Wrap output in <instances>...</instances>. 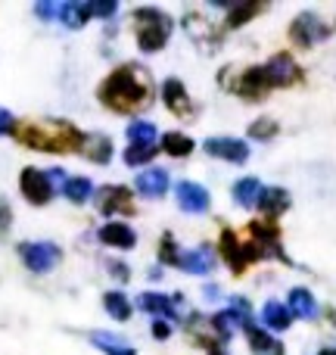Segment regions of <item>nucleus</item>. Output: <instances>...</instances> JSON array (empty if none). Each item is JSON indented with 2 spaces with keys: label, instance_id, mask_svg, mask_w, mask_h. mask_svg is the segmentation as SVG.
I'll list each match as a JSON object with an SVG mask.
<instances>
[{
  "label": "nucleus",
  "instance_id": "1",
  "mask_svg": "<svg viewBox=\"0 0 336 355\" xmlns=\"http://www.w3.org/2000/svg\"><path fill=\"white\" fill-rule=\"evenodd\" d=\"M100 100L106 110L112 112H137L143 106H150L153 100V85H150L147 72L137 66H118L112 75H106V81L100 85Z\"/></svg>",
  "mask_w": 336,
  "mask_h": 355
},
{
  "label": "nucleus",
  "instance_id": "2",
  "mask_svg": "<svg viewBox=\"0 0 336 355\" xmlns=\"http://www.w3.org/2000/svg\"><path fill=\"white\" fill-rule=\"evenodd\" d=\"M12 137L31 150H41V153H72V150H81V144H85V135L69 122H50V125L19 122Z\"/></svg>",
  "mask_w": 336,
  "mask_h": 355
},
{
  "label": "nucleus",
  "instance_id": "3",
  "mask_svg": "<svg viewBox=\"0 0 336 355\" xmlns=\"http://www.w3.org/2000/svg\"><path fill=\"white\" fill-rule=\"evenodd\" d=\"M134 35H137V47L143 53H156L168 44L171 35V16L156 6H141L134 10Z\"/></svg>",
  "mask_w": 336,
  "mask_h": 355
},
{
  "label": "nucleus",
  "instance_id": "4",
  "mask_svg": "<svg viewBox=\"0 0 336 355\" xmlns=\"http://www.w3.org/2000/svg\"><path fill=\"white\" fill-rule=\"evenodd\" d=\"M221 256H224V262L231 265L233 275H243V268L249 262H256V259H265V246H258V243L243 246L237 240V234L224 227V231H221Z\"/></svg>",
  "mask_w": 336,
  "mask_h": 355
},
{
  "label": "nucleus",
  "instance_id": "5",
  "mask_svg": "<svg viewBox=\"0 0 336 355\" xmlns=\"http://www.w3.org/2000/svg\"><path fill=\"white\" fill-rule=\"evenodd\" d=\"M19 190H22V196L31 202V206H44V202H50V196H53V184H50V175L41 172V168H22V175H19Z\"/></svg>",
  "mask_w": 336,
  "mask_h": 355
},
{
  "label": "nucleus",
  "instance_id": "6",
  "mask_svg": "<svg viewBox=\"0 0 336 355\" xmlns=\"http://www.w3.org/2000/svg\"><path fill=\"white\" fill-rule=\"evenodd\" d=\"M19 256H22V262L28 271L44 275V271H50L56 262H60L62 252L56 243H22L19 246Z\"/></svg>",
  "mask_w": 336,
  "mask_h": 355
},
{
  "label": "nucleus",
  "instance_id": "7",
  "mask_svg": "<svg viewBox=\"0 0 336 355\" xmlns=\"http://www.w3.org/2000/svg\"><path fill=\"white\" fill-rule=\"evenodd\" d=\"M321 37H327V25L321 22L315 12H299V16L293 19V25H290V41H293L296 47H312Z\"/></svg>",
  "mask_w": 336,
  "mask_h": 355
},
{
  "label": "nucleus",
  "instance_id": "8",
  "mask_svg": "<svg viewBox=\"0 0 336 355\" xmlns=\"http://www.w3.org/2000/svg\"><path fill=\"white\" fill-rule=\"evenodd\" d=\"M271 87H274V85H271L265 66H252V69H246V72L240 75V81L233 85V94H237V97H243L246 103H256V100H262Z\"/></svg>",
  "mask_w": 336,
  "mask_h": 355
},
{
  "label": "nucleus",
  "instance_id": "9",
  "mask_svg": "<svg viewBox=\"0 0 336 355\" xmlns=\"http://www.w3.org/2000/svg\"><path fill=\"white\" fill-rule=\"evenodd\" d=\"M97 206L103 215H131L134 212V202H131V190L122 184H109L97 193Z\"/></svg>",
  "mask_w": 336,
  "mask_h": 355
},
{
  "label": "nucleus",
  "instance_id": "10",
  "mask_svg": "<svg viewBox=\"0 0 336 355\" xmlns=\"http://www.w3.org/2000/svg\"><path fill=\"white\" fill-rule=\"evenodd\" d=\"M265 72H268V78H271V85L274 87H290V85H296V81L302 78V69L296 66V60L290 53L271 56V60L265 62Z\"/></svg>",
  "mask_w": 336,
  "mask_h": 355
},
{
  "label": "nucleus",
  "instance_id": "11",
  "mask_svg": "<svg viewBox=\"0 0 336 355\" xmlns=\"http://www.w3.org/2000/svg\"><path fill=\"white\" fill-rule=\"evenodd\" d=\"M206 153L215 156V159H224V162H246L249 159L246 141H237V137H209Z\"/></svg>",
  "mask_w": 336,
  "mask_h": 355
},
{
  "label": "nucleus",
  "instance_id": "12",
  "mask_svg": "<svg viewBox=\"0 0 336 355\" xmlns=\"http://www.w3.org/2000/svg\"><path fill=\"white\" fill-rule=\"evenodd\" d=\"M175 196L184 212H206L209 209V190L196 181H181L175 187Z\"/></svg>",
  "mask_w": 336,
  "mask_h": 355
},
{
  "label": "nucleus",
  "instance_id": "13",
  "mask_svg": "<svg viewBox=\"0 0 336 355\" xmlns=\"http://www.w3.org/2000/svg\"><path fill=\"white\" fill-rule=\"evenodd\" d=\"M100 243L112 246V250H131L137 243V234L125 221H109V225L100 227Z\"/></svg>",
  "mask_w": 336,
  "mask_h": 355
},
{
  "label": "nucleus",
  "instance_id": "14",
  "mask_svg": "<svg viewBox=\"0 0 336 355\" xmlns=\"http://www.w3.org/2000/svg\"><path fill=\"white\" fill-rule=\"evenodd\" d=\"M162 100H166V106L175 116H190V97H187V87L181 85L177 78H168L166 85H162Z\"/></svg>",
  "mask_w": 336,
  "mask_h": 355
},
{
  "label": "nucleus",
  "instance_id": "15",
  "mask_svg": "<svg viewBox=\"0 0 336 355\" xmlns=\"http://www.w3.org/2000/svg\"><path fill=\"white\" fill-rule=\"evenodd\" d=\"M246 340H249L256 355H283L281 340H274L268 331H262V327H256V324H246Z\"/></svg>",
  "mask_w": 336,
  "mask_h": 355
},
{
  "label": "nucleus",
  "instance_id": "16",
  "mask_svg": "<svg viewBox=\"0 0 336 355\" xmlns=\"http://www.w3.org/2000/svg\"><path fill=\"white\" fill-rule=\"evenodd\" d=\"M287 309H290V315H296V318H315L318 302H315L312 290L293 287V290H290V296H287Z\"/></svg>",
  "mask_w": 336,
  "mask_h": 355
},
{
  "label": "nucleus",
  "instance_id": "17",
  "mask_svg": "<svg viewBox=\"0 0 336 355\" xmlns=\"http://www.w3.org/2000/svg\"><path fill=\"white\" fill-rule=\"evenodd\" d=\"M81 153L91 162H97V166H106L112 159V141L106 135H87L85 144H81Z\"/></svg>",
  "mask_w": 336,
  "mask_h": 355
},
{
  "label": "nucleus",
  "instance_id": "18",
  "mask_svg": "<svg viewBox=\"0 0 336 355\" xmlns=\"http://www.w3.org/2000/svg\"><path fill=\"white\" fill-rule=\"evenodd\" d=\"M258 206H262V212L268 215V218H277L281 212H287L290 209V193L287 190H281V187H262Z\"/></svg>",
  "mask_w": 336,
  "mask_h": 355
},
{
  "label": "nucleus",
  "instance_id": "19",
  "mask_svg": "<svg viewBox=\"0 0 336 355\" xmlns=\"http://www.w3.org/2000/svg\"><path fill=\"white\" fill-rule=\"evenodd\" d=\"M181 268L190 271V275H209L215 268V252L209 246H200V250H190L187 256H181Z\"/></svg>",
  "mask_w": 336,
  "mask_h": 355
},
{
  "label": "nucleus",
  "instance_id": "20",
  "mask_svg": "<svg viewBox=\"0 0 336 355\" xmlns=\"http://www.w3.org/2000/svg\"><path fill=\"white\" fill-rule=\"evenodd\" d=\"M168 190V172L162 168H147L137 175V193L143 196H162Z\"/></svg>",
  "mask_w": 336,
  "mask_h": 355
},
{
  "label": "nucleus",
  "instance_id": "21",
  "mask_svg": "<svg viewBox=\"0 0 336 355\" xmlns=\"http://www.w3.org/2000/svg\"><path fill=\"white\" fill-rule=\"evenodd\" d=\"M181 300V296H162V293H143L141 300H137V306L143 309V312H153V315H162V318H175V302Z\"/></svg>",
  "mask_w": 336,
  "mask_h": 355
},
{
  "label": "nucleus",
  "instance_id": "22",
  "mask_svg": "<svg viewBox=\"0 0 336 355\" xmlns=\"http://www.w3.org/2000/svg\"><path fill=\"white\" fill-rule=\"evenodd\" d=\"M262 321H265V327H271V331H287L290 321H293V315H290V309L283 306V302L271 300L268 306L262 309Z\"/></svg>",
  "mask_w": 336,
  "mask_h": 355
},
{
  "label": "nucleus",
  "instance_id": "23",
  "mask_svg": "<svg viewBox=\"0 0 336 355\" xmlns=\"http://www.w3.org/2000/svg\"><path fill=\"white\" fill-rule=\"evenodd\" d=\"M258 196H262V184H258V178H243V181L233 184V200L240 202V206H256Z\"/></svg>",
  "mask_w": 336,
  "mask_h": 355
},
{
  "label": "nucleus",
  "instance_id": "24",
  "mask_svg": "<svg viewBox=\"0 0 336 355\" xmlns=\"http://www.w3.org/2000/svg\"><path fill=\"white\" fill-rule=\"evenodd\" d=\"M91 16H94L91 3H62L60 6V19H62V25H69V28H81Z\"/></svg>",
  "mask_w": 336,
  "mask_h": 355
},
{
  "label": "nucleus",
  "instance_id": "25",
  "mask_svg": "<svg viewBox=\"0 0 336 355\" xmlns=\"http://www.w3.org/2000/svg\"><path fill=\"white\" fill-rule=\"evenodd\" d=\"M162 150L168 156H175V159H181V156L193 153V141L187 135H181V131H168V135H162Z\"/></svg>",
  "mask_w": 336,
  "mask_h": 355
},
{
  "label": "nucleus",
  "instance_id": "26",
  "mask_svg": "<svg viewBox=\"0 0 336 355\" xmlns=\"http://www.w3.org/2000/svg\"><path fill=\"white\" fill-rule=\"evenodd\" d=\"M62 193H66L69 200L75 202V206H81V202H87V196L94 193V184L87 181V178H66V184H62Z\"/></svg>",
  "mask_w": 336,
  "mask_h": 355
},
{
  "label": "nucleus",
  "instance_id": "27",
  "mask_svg": "<svg viewBox=\"0 0 336 355\" xmlns=\"http://www.w3.org/2000/svg\"><path fill=\"white\" fill-rule=\"evenodd\" d=\"M91 340H94V346H100L106 355H134V349H131L122 337H112V334H91Z\"/></svg>",
  "mask_w": 336,
  "mask_h": 355
},
{
  "label": "nucleus",
  "instance_id": "28",
  "mask_svg": "<svg viewBox=\"0 0 336 355\" xmlns=\"http://www.w3.org/2000/svg\"><path fill=\"white\" fill-rule=\"evenodd\" d=\"M103 309H106V312H109L116 321H128V318H131V302H128V296H125V293H116V290L103 296Z\"/></svg>",
  "mask_w": 336,
  "mask_h": 355
},
{
  "label": "nucleus",
  "instance_id": "29",
  "mask_svg": "<svg viewBox=\"0 0 336 355\" xmlns=\"http://www.w3.org/2000/svg\"><path fill=\"white\" fill-rule=\"evenodd\" d=\"M249 234H252V237H256V240H262V246H274V250H277V240H281V227H277L274 225V221H252V225H249Z\"/></svg>",
  "mask_w": 336,
  "mask_h": 355
},
{
  "label": "nucleus",
  "instance_id": "30",
  "mask_svg": "<svg viewBox=\"0 0 336 355\" xmlns=\"http://www.w3.org/2000/svg\"><path fill=\"white\" fill-rule=\"evenodd\" d=\"M265 6L262 3H240V6H233L231 12H227V28H240L243 22H249L252 16H258Z\"/></svg>",
  "mask_w": 336,
  "mask_h": 355
},
{
  "label": "nucleus",
  "instance_id": "31",
  "mask_svg": "<svg viewBox=\"0 0 336 355\" xmlns=\"http://www.w3.org/2000/svg\"><path fill=\"white\" fill-rule=\"evenodd\" d=\"M156 153H159V150H156L153 144H131V147L125 150V162H128V166H147Z\"/></svg>",
  "mask_w": 336,
  "mask_h": 355
},
{
  "label": "nucleus",
  "instance_id": "32",
  "mask_svg": "<svg viewBox=\"0 0 336 355\" xmlns=\"http://www.w3.org/2000/svg\"><path fill=\"white\" fill-rule=\"evenodd\" d=\"M128 141L131 144H153L156 141V125L153 122H143V119L131 122L128 125Z\"/></svg>",
  "mask_w": 336,
  "mask_h": 355
},
{
  "label": "nucleus",
  "instance_id": "33",
  "mask_svg": "<svg viewBox=\"0 0 336 355\" xmlns=\"http://www.w3.org/2000/svg\"><path fill=\"white\" fill-rule=\"evenodd\" d=\"M159 259H162V265H177L181 268V252H177V243L171 234H166L159 240Z\"/></svg>",
  "mask_w": 336,
  "mask_h": 355
},
{
  "label": "nucleus",
  "instance_id": "34",
  "mask_svg": "<svg viewBox=\"0 0 336 355\" xmlns=\"http://www.w3.org/2000/svg\"><path fill=\"white\" fill-rule=\"evenodd\" d=\"M274 135H277L274 119H256V122L249 125V137H256V141H271Z\"/></svg>",
  "mask_w": 336,
  "mask_h": 355
},
{
  "label": "nucleus",
  "instance_id": "35",
  "mask_svg": "<svg viewBox=\"0 0 336 355\" xmlns=\"http://www.w3.org/2000/svg\"><path fill=\"white\" fill-rule=\"evenodd\" d=\"M10 225H12V209L6 200H0V237L10 231Z\"/></svg>",
  "mask_w": 336,
  "mask_h": 355
},
{
  "label": "nucleus",
  "instance_id": "36",
  "mask_svg": "<svg viewBox=\"0 0 336 355\" xmlns=\"http://www.w3.org/2000/svg\"><path fill=\"white\" fill-rule=\"evenodd\" d=\"M16 119H12V112L10 110H0V135H12L16 131Z\"/></svg>",
  "mask_w": 336,
  "mask_h": 355
},
{
  "label": "nucleus",
  "instance_id": "37",
  "mask_svg": "<svg viewBox=\"0 0 336 355\" xmlns=\"http://www.w3.org/2000/svg\"><path fill=\"white\" fill-rule=\"evenodd\" d=\"M153 337H156V340H168V337H171L168 321H162V318H156V321H153Z\"/></svg>",
  "mask_w": 336,
  "mask_h": 355
},
{
  "label": "nucleus",
  "instance_id": "38",
  "mask_svg": "<svg viewBox=\"0 0 336 355\" xmlns=\"http://www.w3.org/2000/svg\"><path fill=\"white\" fill-rule=\"evenodd\" d=\"M37 16H41V19H53V16H60V6H56V3H37Z\"/></svg>",
  "mask_w": 336,
  "mask_h": 355
},
{
  "label": "nucleus",
  "instance_id": "39",
  "mask_svg": "<svg viewBox=\"0 0 336 355\" xmlns=\"http://www.w3.org/2000/svg\"><path fill=\"white\" fill-rule=\"evenodd\" d=\"M109 271H112V277H118V281H128L131 277L128 265H122V262H109Z\"/></svg>",
  "mask_w": 336,
  "mask_h": 355
},
{
  "label": "nucleus",
  "instance_id": "40",
  "mask_svg": "<svg viewBox=\"0 0 336 355\" xmlns=\"http://www.w3.org/2000/svg\"><path fill=\"white\" fill-rule=\"evenodd\" d=\"M91 12L94 16H112V12H116V3H91Z\"/></svg>",
  "mask_w": 336,
  "mask_h": 355
},
{
  "label": "nucleus",
  "instance_id": "41",
  "mask_svg": "<svg viewBox=\"0 0 336 355\" xmlns=\"http://www.w3.org/2000/svg\"><path fill=\"white\" fill-rule=\"evenodd\" d=\"M318 355H336V349H321Z\"/></svg>",
  "mask_w": 336,
  "mask_h": 355
},
{
  "label": "nucleus",
  "instance_id": "42",
  "mask_svg": "<svg viewBox=\"0 0 336 355\" xmlns=\"http://www.w3.org/2000/svg\"><path fill=\"white\" fill-rule=\"evenodd\" d=\"M209 355H224V352H221V349H212V352H209Z\"/></svg>",
  "mask_w": 336,
  "mask_h": 355
}]
</instances>
